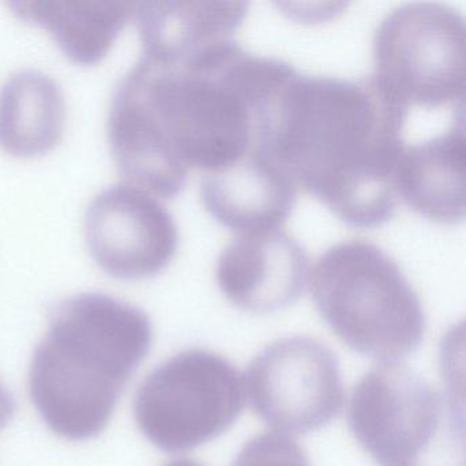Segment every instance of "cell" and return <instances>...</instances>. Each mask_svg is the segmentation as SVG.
<instances>
[{"mask_svg": "<svg viewBox=\"0 0 466 466\" xmlns=\"http://www.w3.org/2000/svg\"><path fill=\"white\" fill-rule=\"evenodd\" d=\"M296 70L228 40L184 65L143 56L119 80L108 140L119 171L149 193L171 198L190 167L206 174L256 149Z\"/></svg>", "mask_w": 466, "mask_h": 466, "instance_id": "6da1fadb", "label": "cell"}, {"mask_svg": "<svg viewBox=\"0 0 466 466\" xmlns=\"http://www.w3.org/2000/svg\"><path fill=\"white\" fill-rule=\"evenodd\" d=\"M409 107L375 77L294 73L264 149L346 225L373 228L397 209L395 170Z\"/></svg>", "mask_w": 466, "mask_h": 466, "instance_id": "7a4b0ae2", "label": "cell"}, {"mask_svg": "<svg viewBox=\"0 0 466 466\" xmlns=\"http://www.w3.org/2000/svg\"><path fill=\"white\" fill-rule=\"evenodd\" d=\"M152 339L148 316L129 302L105 293L59 302L29 368V394L46 425L73 441L102 433Z\"/></svg>", "mask_w": 466, "mask_h": 466, "instance_id": "3957f363", "label": "cell"}, {"mask_svg": "<svg viewBox=\"0 0 466 466\" xmlns=\"http://www.w3.org/2000/svg\"><path fill=\"white\" fill-rule=\"evenodd\" d=\"M310 293L332 332L362 356L398 362L424 339L419 296L372 242L350 239L327 249L316 261Z\"/></svg>", "mask_w": 466, "mask_h": 466, "instance_id": "277c9868", "label": "cell"}, {"mask_svg": "<svg viewBox=\"0 0 466 466\" xmlns=\"http://www.w3.org/2000/svg\"><path fill=\"white\" fill-rule=\"evenodd\" d=\"M348 424L378 466H465L462 392L436 389L398 362L362 376Z\"/></svg>", "mask_w": 466, "mask_h": 466, "instance_id": "5b68a950", "label": "cell"}, {"mask_svg": "<svg viewBox=\"0 0 466 466\" xmlns=\"http://www.w3.org/2000/svg\"><path fill=\"white\" fill-rule=\"evenodd\" d=\"M244 405L238 370L214 351L187 349L147 376L133 408L138 430L155 447L184 452L230 430Z\"/></svg>", "mask_w": 466, "mask_h": 466, "instance_id": "8992f818", "label": "cell"}, {"mask_svg": "<svg viewBox=\"0 0 466 466\" xmlns=\"http://www.w3.org/2000/svg\"><path fill=\"white\" fill-rule=\"evenodd\" d=\"M373 77L406 107L465 108V23L447 5L417 2L390 13L373 37Z\"/></svg>", "mask_w": 466, "mask_h": 466, "instance_id": "52a82bcc", "label": "cell"}, {"mask_svg": "<svg viewBox=\"0 0 466 466\" xmlns=\"http://www.w3.org/2000/svg\"><path fill=\"white\" fill-rule=\"evenodd\" d=\"M244 384L255 413L278 432L320 430L345 402L334 351L302 335L280 338L261 350L248 367Z\"/></svg>", "mask_w": 466, "mask_h": 466, "instance_id": "ba28073f", "label": "cell"}, {"mask_svg": "<svg viewBox=\"0 0 466 466\" xmlns=\"http://www.w3.org/2000/svg\"><path fill=\"white\" fill-rule=\"evenodd\" d=\"M86 237L96 263L119 279L159 274L178 248L173 215L135 185H113L92 198L86 212Z\"/></svg>", "mask_w": 466, "mask_h": 466, "instance_id": "9c48e42d", "label": "cell"}, {"mask_svg": "<svg viewBox=\"0 0 466 466\" xmlns=\"http://www.w3.org/2000/svg\"><path fill=\"white\" fill-rule=\"evenodd\" d=\"M308 278V253L280 228L239 234L218 258L220 291L247 312L285 309L304 294Z\"/></svg>", "mask_w": 466, "mask_h": 466, "instance_id": "30bf717a", "label": "cell"}, {"mask_svg": "<svg viewBox=\"0 0 466 466\" xmlns=\"http://www.w3.org/2000/svg\"><path fill=\"white\" fill-rule=\"evenodd\" d=\"M200 193L212 218L239 234L280 228L297 201L296 182L261 148L225 170L206 174Z\"/></svg>", "mask_w": 466, "mask_h": 466, "instance_id": "8fae6325", "label": "cell"}, {"mask_svg": "<svg viewBox=\"0 0 466 466\" xmlns=\"http://www.w3.org/2000/svg\"><path fill=\"white\" fill-rule=\"evenodd\" d=\"M465 114H454L449 132L405 147L395 170L397 195L432 222L455 225L465 218Z\"/></svg>", "mask_w": 466, "mask_h": 466, "instance_id": "7c38bea8", "label": "cell"}, {"mask_svg": "<svg viewBox=\"0 0 466 466\" xmlns=\"http://www.w3.org/2000/svg\"><path fill=\"white\" fill-rule=\"evenodd\" d=\"M247 2H144L135 17L143 56L168 65H184L214 46L234 40L244 23Z\"/></svg>", "mask_w": 466, "mask_h": 466, "instance_id": "4fadbf2b", "label": "cell"}, {"mask_svg": "<svg viewBox=\"0 0 466 466\" xmlns=\"http://www.w3.org/2000/svg\"><path fill=\"white\" fill-rule=\"evenodd\" d=\"M65 99L50 76L20 70L0 89V147L15 157L50 151L62 136Z\"/></svg>", "mask_w": 466, "mask_h": 466, "instance_id": "5bb4252c", "label": "cell"}, {"mask_svg": "<svg viewBox=\"0 0 466 466\" xmlns=\"http://www.w3.org/2000/svg\"><path fill=\"white\" fill-rule=\"evenodd\" d=\"M15 15L50 31L59 47L77 64L105 58L125 24L135 15L127 2H10Z\"/></svg>", "mask_w": 466, "mask_h": 466, "instance_id": "9a60e30c", "label": "cell"}, {"mask_svg": "<svg viewBox=\"0 0 466 466\" xmlns=\"http://www.w3.org/2000/svg\"><path fill=\"white\" fill-rule=\"evenodd\" d=\"M231 466H310V462L296 441L269 432L248 441Z\"/></svg>", "mask_w": 466, "mask_h": 466, "instance_id": "2e32d148", "label": "cell"}, {"mask_svg": "<svg viewBox=\"0 0 466 466\" xmlns=\"http://www.w3.org/2000/svg\"><path fill=\"white\" fill-rule=\"evenodd\" d=\"M15 400L9 390L0 383V430L9 424L15 416Z\"/></svg>", "mask_w": 466, "mask_h": 466, "instance_id": "e0dca14e", "label": "cell"}, {"mask_svg": "<svg viewBox=\"0 0 466 466\" xmlns=\"http://www.w3.org/2000/svg\"><path fill=\"white\" fill-rule=\"evenodd\" d=\"M165 466H204L203 463L198 462V461L189 460V458H179V460L171 461V462L166 463Z\"/></svg>", "mask_w": 466, "mask_h": 466, "instance_id": "ac0fdd59", "label": "cell"}]
</instances>
